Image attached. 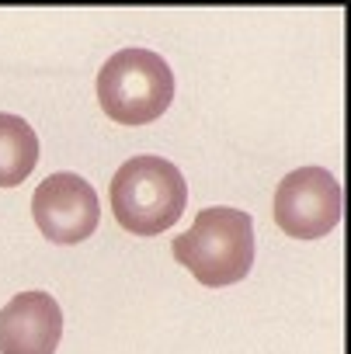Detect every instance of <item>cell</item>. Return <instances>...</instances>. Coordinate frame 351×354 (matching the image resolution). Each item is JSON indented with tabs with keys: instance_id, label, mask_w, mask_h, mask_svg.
Listing matches in <instances>:
<instances>
[{
	"instance_id": "obj_1",
	"label": "cell",
	"mask_w": 351,
	"mask_h": 354,
	"mask_svg": "<svg viewBox=\"0 0 351 354\" xmlns=\"http://www.w3.org/2000/svg\"><path fill=\"white\" fill-rule=\"evenodd\" d=\"M111 216L132 236H156L185 216L188 185L163 156H132L111 177Z\"/></svg>"
},
{
	"instance_id": "obj_2",
	"label": "cell",
	"mask_w": 351,
	"mask_h": 354,
	"mask_svg": "<svg viewBox=\"0 0 351 354\" xmlns=\"http://www.w3.org/2000/svg\"><path fill=\"white\" fill-rule=\"evenodd\" d=\"M174 261L206 288H226L247 278L254 264V219L230 205H213L174 240Z\"/></svg>"
},
{
	"instance_id": "obj_3",
	"label": "cell",
	"mask_w": 351,
	"mask_h": 354,
	"mask_svg": "<svg viewBox=\"0 0 351 354\" xmlns=\"http://www.w3.org/2000/svg\"><path fill=\"white\" fill-rule=\"evenodd\" d=\"M174 101V73L150 49H118L98 73V104L118 125H150Z\"/></svg>"
},
{
	"instance_id": "obj_4",
	"label": "cell",
	"mask_w": 351,
	"mask_h": 354,
	"mask_svg": "<svg viewBox=\"0 0 351 354\" xmlns=\"http://www.w3.org/2000/svg\"><path fill=\"white\" fill-rule=\"evenodd\" d=\"M344 216V188L323 167H299L275 188V223L292 240H320Z\"/></svg>"
},
{
	"instance_id": "obj_5",
	"label": "cell",
	"mask_w": 351,
	"mask_h": 354,
	"mask_svg": "<svg viewBox=\"0 0 351 354\" xmlns=\"http://www.w3.org/2000/svg\"><path fill=\"white\" fill-rule=\"evenodd\" d=\"M32 216L49 243H84L101 223V202L80 174H49L32 195Z\"/></svg>"
},
{
	"instance_id": "obj_6",
	"label": "cell",
	"mask_w": 351,
	"mask_h": 354,
	"mask_svg": "<svg viewBox=\"0 0 351 354\" xmlns=\"http://www.w3.org/2000/svg\"><path fill=\"white\" fill-rule=\"evenodd\" d=\"M63 313L49 292H21L0 309V354H56Z\"/></svg>"
},
{
	"instance_id": "obj_7",
	"label": "cell",
	"mask_w": 351,
	"mask_h": 354,
	"mask_svg": "<svg viewBox=\"0 0 351 354\" xmlns=\"http://www.w3.org/2000/svg\"><path fill=\"white\" fill-rule=\"evenodd\" d=\"M39 163V136L21 115L0 111V188H18Z\"/></svg>"
}]
</instances>
